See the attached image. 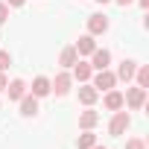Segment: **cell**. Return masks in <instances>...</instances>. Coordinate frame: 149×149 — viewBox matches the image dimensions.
<instances>
[{
	"mask_svg": "<svg viewBox=\"0 0 149 149\" xmlns=\"http://www.w3.org/2000/svg\"><path fill=\"white\" fill-rule=\"evenodd\" d=\"M123 105H129L132 111H140V108L146 105V88H140V85L126 88V94H123Z\"/></svg>",
	"mask_w": 149,
	"mask_h": 149,
	"instance_id": "6da1fadb",
	"label": "cell"
},
{
	"mask_svg": "<svg viewBox=\"0 0 149 149\" xmlns=\"http://www.w3.org/2000/svg\"><path fill=\"white\" fill-rule=\"evenodd\" d=\"M91 85L102 94V91H111L114 85H117V76H114V70H94V76H91Z\"/></svg>",
	"mask_w": 149,
	"mask_h": 149,
	"instance_id": "7a4b0ae2",
	"label": "cell"
},
{
	"mask_svg": "<svg viewBox=\"0 0 149 149\" xmlns=\"http://www.w3.org/2000/svg\"><path fill=\"white\" fill-rule=\"evenodd\" d=\"M132 126V117H129V111H114V117H111V123H108V134H114V137H120V134H126V129Z\"/></svg>",
	"mask_w": 149,
	"mask_h": 149,
	"instance_id": "3957f363",
	"label": "cell"
},
{
	"mask_svg": "<svg viewBox=\"0 0 149 149\" xmlns=\"http://www.w3.org/2000/svg\"><path fill=\"white\" fill-rule=\"evenodd\" d=\"M70 85H73V76L64 70V73H56V79H50V94L56 97H67L70 94Z\"/></svg>",
	"mask_w": 149,
	"mask_h": 149,
	"instance_id": "277c9868",
	"label": "cell"
},
{
	"mask_svg": "<svg viewBox=\"0 0 149 149\" xmlns=\"http://www.w3.org/2000/svg\"><path fill=\"white\" fill-rule=\"evenodd\" d=\"M134 70H137V61L134 58H123L114 76H117V82H132L134 79Z\"/></svg>",
	"mask_w": 149,
	"mask_h": 149,
	"instance_id": "5b68a950",
	"label": "cell"
},
{
	"mask_svg": "<svg viewBox=\"0 0 149 149\" xmlns=\"http://www.w3.org/2000/svg\"><path fill=\"white\" fill-rule=\"evenodd\" d=\"M70 76L76 79L79 85H82V82H91V76H94V67H91V61H82V58H79L76 64H73V73H70Z\"/></svg>",
	"mask_w": 149,
	"mask_h": 149,
	"instance_id": "8992f818",
	"label": "cell"
},
{
	"mask_svg": "<svg viewBox=\"0 0 149 149\" xmlns=\"http://www.w3.org/2000/svg\"><path fill=\"white\" fill-rule=\"evenodd\" d=\"M102 32H108V18L105 15H88V35H102Z\"/></svg>",
	"mask_w": 149,
	"mask_h": 149,
	"instance_id": "52a82bcc",
	"label": "cell"
},
{
	"mask_svg": "<svg viewBox=\"0 0 149 149\" xmlns=\"http://www.w3.org/2000/svg\"><path fill=\"white\" fill-rule=\"evenodd\" d=\"M108 64H111V50L97 47V50L91 53V67H94V70H105Z\"/></svg>",
	"mask_w": 149,
	"mask_h": 149,
	"instance_id": "ba28073f",
	"label": "cell"
},
{
	"mask_svg": "<svg viewBox=\"0 0 149 149\" xmlns=\"http://www.w3.org/2000/svg\"><path fill=\"white\" fill-rule=\"evenodd\" d=\"M102 105H105L108 111H120V108H126V105H123V91H117V88L105 91V97H102Z\"/></svg>",
	"mask_w": 149,
	"mask_h": 149,
	"instance_id": "9c48e42d",
	"label": "cell"
},
{
	"mask_svg": "<svg viewBox=\"0 0 149 149\" xmlns=\"http://www.w3.org/2000/svg\"><path fill=\"white\" fill-rule=\"evenodd\" d=\"M18 102H21V117H35V114H38V97H32L29 91H26Z\"/></svg>",
	"mask_w": 149,
	"mask_h": 149,
	"instance_id": "30bf717a",
	"label": "cell"
},
{
	"mask_svg": "<svg viewBox=\"0 0 149 149\" xmlns=\"http://www.w3.org/2000/svg\"><path fill=\"white\" fill-rule=\"evenodd\" d=\"M97 100H100V91H97L91 82H82V85H79V102H82V105H94Z\"/></svg>",
	"mask_w": 149,
	"mask_h": 149,
	"instance_id": "8fae6325",
	"label": "cell"
},
{
	"mask_svg": "<svg viewBox=\"0 0 149 149\" xmlns=\"http://www.w3.org/2000/svg\"><path fill=\"white\" fill-rule=\"evenodd\" d=\"M73 47H76V53H79V58H82V56H91V53L97 50V41H94V35L85 32V35H79V41L73 44Z\"/></svg>",
	"mask_w": 149,
	"mask_h": 149,
	"instance_id": "7c38bea8",
	"label": "cell"
},
{
	"mask_svg": "<svg viewBox=\"0 0 149 149\" xmlns=\"http://www.w3.org/2000/svg\"><path fill=\"white\" fill-rule=\"evenodd\" d=\"M29 94H32V97H38V100H41V97H50V79H47V76H35V79H32Z\"/></svg>",
	"mask_w": 149,
	"mask_h": 149,
	"instance_id": "4fadbf2b",
	"label": "cell"
},
{
	"mask_svg": "<svg viewBox=\"0 0 149 149\" xmlns=\"http://www.w3.org/2000/svg\"><path fill=\"white\" fill-rule=\"evenodd\" d=\"M26 91H29V88H26V82H24V79H12V82L6 85V94H9V100H12V102H18Z\"/></svg>",
	"mask_w": 149,
	"mask_h": 149,
	"instance_id": "5bb4252c",
	"label": "cell"
},
{
	"mask_svg": "<svg viewBox=\"0 0 149 149\" xmlns=\"http://www.w3.org/2000/svg\"><path fill=\"white\" fill-rule=\"evenodd\" d=\"M97 123H100V114H97V111H94L91 105H85V111L79 114V129L85 132V129H94Z\"/></svg>",
	"mask_w": 149,
	"mask_h": 149,
	"instance_id": "9a60e30c",
	"label": "cell"
},
{
	"mask_svg": "<svg viewBox=\"0 0 149 149\" xmlns=\"http://www.w3.org/2000/svg\"><path fill=\"white\" fill-rule=\"evenodd\" d=\"M79 61V53H76V47H64L61 53H58V64L61 67H73Z\"/></svg>",
	"mask_w": 149,
	"mask_h": 149,
	"instance_id": "2e32d148",
	"label": "cell"
},
{
	"mask_svg": "<svg viewBox=\"0 0 149 149\" xmlns=\"http://www.w3.org/2000/svg\"><path fill=\"white\" fill-rule=\"evenodd\" d=\"M97 143V134H94V129H85L82 134H79V140H76V149H91Z\"/></svg>",
	"mask_w": 149,
	"mask_h": 149,
	"instance_id": "e0dca14e",
	"label": "cell"
},
{
	"mask_svg": "<svg viewBox=\"0 0 149 149\" xmlns=\"http://www.w3.org/2000/svg\"><path fill=\"white\" fill-rule=\"evenodd\" d=\"M134 79H137V85H140V88H149V64H137Z\"/></svg>",
	"mask_w": 149,
	"mask_h": 149,
	"instance_id": "ac0fdd59",
	"label": "cell"
},
{
	"mask_svg": "<svg viewBox=\"0 0 149 149\" xmlns=\"http://www.w3.org/2000/svg\"><path fill=\"white\" fill-rule=\"evenodd\" d=\"M126 149H146V140L143 137H129L126 140Z\"/></svg>",
	"mask_w": 149,
	"mask_h": 149,
	"instance_id": "d6986e66",
	"label": "cell"
},
{
	"mask_svg": "<svg viewBox=\"0 0 149 149\" xmlns=\"http://www.w3.org/2000/svg\"><path fill=\"white\" fill-rule=\"evenodd\" d=\"M12 64V53H6V50H0V70H6Z\"/></svg>",
	"mask_w": 149,
	"mask_h": 149,
	"instance_id": "ffe728a7",
	"label": "cell"
},
{
	"mask_svg": "<svg viewBox=\"0 0 149 149\" xmlns=\"http://www.w3.org/2000/svg\"><path fill=\"white\" fill-rule=\"evenodd\" d=\"M6 21H9V6H6V3H0V26H3Z\"/></svg>",
	"mask_w": 149,
	"mask_h": 149,
	"instance_id": "44dd1931",
	"label": "cell"
},
{
	"mask_svg": "<svg viewBox=\"0 0 149 149\" xmlns=\"http://www.w3.org/2000/svg\"><path fill=\"white\" fill-rule=\"evenodd\" d=\"M24 3H26V0H6V6H9V9H21Z\"/></svg>",
	"mask_w": 149,
	"mask_h": 149,
	"instance_id": "7402d4cb",
	"label": "cell"
},
{
	"mask_svg": "<svg viewBox=\"0 0 149 149\" xmlns=\"http://www.w3.org/2000/svg\"><path fill=\"white\" fill-rule=\"evenodd\" d=\"M6 85H9V79H6V73L0 70V91H6Z\"/></svg>",
	"mask_w": 149,
	"mask_h": 149,
	"instance_id": "603a6c76",
	"label": "cell"
},
{
	"mask_svg": "<svg viewBox=\"0 0 149 149\" xmlns=\"http://www.w3.org/2000/svg\"><path fill=\"white\" fill-rule=\"evenodd\" d=\"M114 3H117V6H132L134 0H114Z\"/></svg>",
	"mask_w": 149,
	"mask_h": 149,
	"instance_id": "cb8c5ba5",
	"label": "cell"
},
{
	"mask_svg": "<svg viewBox=\"0 0 149 149\" xmlns=\"http://www.w3.org/2000/svg\"><path fill=\"white\" fill-rule=\"evenodd\" d=\"M137 3H140V9H149V0H137Z\"/></svg>",
	"mask_w": 149,
	"mask_h": 149,
	"instance_id": "d4e9b609",
	"label": "cell"
},
{
	"mask_svg": "<svg viewBox=\"0 0 149 149\" xmlns=\"http://www.w3.org/2000/svg\"><path fill=\"white\" fill-rule=\"evenodd\" d=\"M97 3H100V6H105V3H111V0H97Z\"/></svg>",
	"mask_w": 149,
	"mask_h": 149,
	"instance_id": "484cf974",
	"label": "cell"
},
{
	"mask_svg": "<svg viewBox=\"0 0 149 149\" xmlns=\"http://www.w3.org/2000/svg\"><path fill=\"white\" fill-rule=\"evenodd\" d=\"M91 149H105V146H100V143H94V146H91Z\"/></svg>",
	"mask_w": 149,
	"mask_h": 149,
	"instance_id": "4316f807",
	"label": "cell"
}]
</instances>
